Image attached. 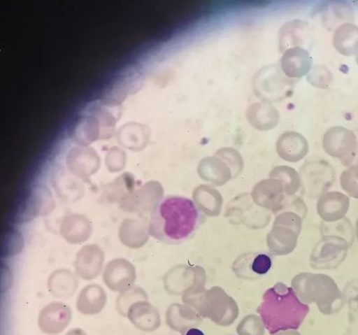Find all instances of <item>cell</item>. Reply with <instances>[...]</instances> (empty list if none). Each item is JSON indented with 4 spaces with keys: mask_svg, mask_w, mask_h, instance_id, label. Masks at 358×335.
Returning a JSON list of instances; mask_svg holds the SVG:
<instances>
[{
    "mask_svg": "<svg viewBox=\"0 0 358 335\" xmlns=\"http://www.w3.org/2000/svg\"><path fill=\"white\" fill-rule=\"evenodd\" d=\"M141 301H148L146 293L140 287H131L122 292L117 298V311L122 315L127 317L131 306L136 302Z\"/></svg>",
    "mask_w": 358,
    "mask_h": 335,
    "instance_id": "7402d4cb",
    "label": "cell"
},
{
    "mask_svg": "<svg viewBox=\"0 0 358 335\" xmlns=\"http://www.w3.org/2000/svg\"><path fill=\"white\" fill-rule=\"evenodd\" d=\"M50 294L58 299H67L74 295L78 282L69 270H57L52 273L48 283Z\"/></svg>",
    "mask_w": 358,
    "mask_h": 335,
    "instance_id": "ffe728a7",
    "label": "cell"
},
{
    "mask_svg": "<svg viewBox=\"0 0 358 335\" xmlns=\"http://www.w3.org/2000/svg\"><path fill=\"white\" fill-rule=\"evenodd\" d=\"M273 266L272 257L266 253H258L250 256V259L245 257L237 260L234 266V270L238 277L243 279H256L266 275Z\"/></svg>",
    "mask_w": 358,
    "mask_h": 335,
    "instance_id": "4fadbf2b",
    "label": "cell"
},
{
    "mask_svg": "<svg viewBox=\"0 0 358 335\" xmlns=\"http://www.w3.org/2000/svg\"><path fill=\"white\" fill-rule=\"evenodd\" d=\"M348 241L339 236H327L317 243L313 251L310 265L315 269L327 270L338 267L345 259Z\"/></svg>",
    "mask_w": 358,
    "mask_h": 335,
    "instance_id": "5b68a950",
    "label": "cell"
},
{
    "mask_svg": "<svg viewBox=\"0 0 358 335\" xmlns=\"http://www.w3.org/2000/svg\"><path fill=\"white\" fill-rule=\"evenodd\" d=\"M313 59L308 51L301 46L293 47L285 51L281 59L282 72L291 78H301L312 69Z\"/></svg>",
    "mask_w": 358,
    "mask_h": 335,
    "instance_id": "8fae6325",
    "label": "cell"
},
{
    "mask_svg": "<svg viewBox=\"0 0 358 335\" xmlns=\"http://www.w3.org/2000/svg\"><path fill=\"white\" fill-rule=\"evenodd\" d=\"M308 30V23L303 20H293L283 25L280 33L281 48L286 50L303 45Z\"/></svg>",
    "mask_w": 358,
    "mask_h": 335,
    "instance_id": "44dd1931",
    "label": "cell"
},
{
    "mask_svg": "<svg viewBox=\"0 0 358 335\" xmlns=\"http://www.w3.org/2000/svg\"><path fill=\"white\" fill-rule=\"evenodd\" d=\"M182 335H205L204 333L197 327L191 328L187 330Z\"/></svg>",
    "mask_w": 358,
    "mask_h": 335,
    "instance_id": "4316f807",
    "label": "cell"
},
{
    "mask_svg": "<svg viewBox=\"0 0 358 335\" xmlns=\"http://www.w3.org/2000/svg\"><path fill=\"white\" fill-rule=\"evenodd\" d=\"M127 317L136 328L143 332L156 331L162 325L159 311L148 301L134 304L129 308Z\"/></svg>",
    "mask_w": 358,
    "mask_h": 335,
    "instance_id": "7c38bea8",
    "label": "cell"
},
{
    "mask_svg": "<svg viewBox=\"0 0 358 335\" xmlns=\"http://www.w3.org/2000/svg\"><path fill=\"white\" fill-rule=\"evenodd\" d=\"M308 81L314 87L327 89L330 87L334 80L331 71L324 66H315L307 76Z\"/></svg>",
    "mask_w": 358,
    "mask_h": 335,
    "instance_id": "d4e9b609",
    "label": "cell"
},
{
    "mask_svg": "<svg viewBox=\"0 0 358 335\" xmlns=\"http://www.w3.org/2000/svg\"><path fill=\"white\" fill-rule=\"evenodd\" d=\"M66 335H87V334L80 328H75L69 331Z\"/></svg>",
    "mask_w": 358,
    "mask_h": 335,
    "instance_id": "83f0119b",
    "label": "cell"
},
{
    "mask_svg": "<svg viewBox=\"0 0 358 335\" xmlns=\"http://www.w3.org/2000/svg\"><path fill=\"white\" fill-rule=\"evenodd\" d=\"M103 280L110 290L122 293L132 287L136 280L135 268L123 259L111 261L106 266Z\"/></svg>",
    "mask_w": 358,
    "mask_h": 335,
    "instance_id": "ba28073f",
    "label": "cell"
},
{
    "mask_svg": "<svg viewBox=\"0 0 358 335\" xmlns=\"http://www.w3.org/2000/svg\"><path fill=\"white\" fill-rule=\"evenodd\" d=\"M275 335H302L299 332L294 329L282 331L277 333Z\"/></svg>",
    "mask_w": 358,
    "mask_h": 335,
    "instance_id": "f1b7e54d",
    "label": "cell"
},
{
    "mask_svg": "<svg viewBox=\"0 0 358 335\" xmlns=\"http://www.w3.org/2000/svg\"><path fill=\"white\" fill-rule=\"evenodd\" d=\"M278 150L283 157L290 162L303 159L308 153L309 145L306 138L295 132H287L281 137Z\"/></svg>",
    "mask_w": 358,
    "mask_h": 335,
    "instance_id": "ac0fdd59",
    "label": "cell"
},
{
    "mask_svg": "<svg viewBox=\"0 0 358 335\" xmlns=\"http://www.w3.org/2000/svg\"><path fill=\"white\" fill-rule=\"evenodd\" d=\"M203 318L186 304L173 303L166 313V322L172 330L183 334L187 330L201 325Z\"/></svg>",
    "mask_w": 358,
    "mask_h": 335,
    "instance_id": "30bf717a",
    "label": "cell"
},
{
    "mask_svg": "<svg viewBox=\"0 0 358 335\" xmlns=\"http://www.w3.org/2000/svg\"><path fill=\"white\" fill-rule=\"evenodd\" d=\"M265 326L261 318L249 315L244 318L236 327L238 335H264Z\"/></svg>",
    "mask_w": 358,
    "mask_h": 335,
    "instance_id": "cb8c5ba5",
    "label": "cell"
},
{
    "mask_svg": "<svg viewBox=\"0 0 358 335\" xmlns=\"http://www.w3.org/2000/svg\"><path fill=\"white\" fill-rule=\"evenodd\" d=\"M203 221V211L194 201L182 196H168L155 208L149 234L167 245H178L192 238Z\"/></svg>",
    "mask_w": 358,
    "mask_h": 335,
    "instance_id": "6da1fadb",
    "label": "cell"
},
{
    "mask_svg": "<svg viewBox=\"0 0 358 335\" xmlns=\"http://www.w3.org/2000/svg\"><path fill=\"white\" fill-rule=\"evenodd\" d=\"M324 21L327 26H335L338 23L351 20L353 16V10L348 3H335L330 4L329 7L325 9Z\"/></svg>",
    "mask_w": 358,
    "mask_h": 335,
    "instance_id": "603a6c76",
    "label": "cell"
},
{
    "mask_svg": "<svg viewBox=\"0 0 358 335\" xmlns=\"http://www.w3.org/2000/svg\"><path fill=\"white\" fill-rule=\"evenodd\" d=\"M310 186L313 197L324 194L335 180V171L331 165L324 161L313 162L308 165Z\"/></svg>",
    "mask_w": 358,
    "mask_h": 335,
    "instance_id": "2e32d148",
    "label": "cell"
},
{
    "mask_svg": "<svg viewBox=\"0 0 358 335\" xmlns=\"http://www.w3.org/2000/svg\"><path fill=\"white\" fill-rule=\"evenodd\" d=\"M72 319L71 309L63 302H52L44 307L38 317L41 331L48 335L63 332Z\"/></svg>",
    "mask_w": 358,
    "mask_h": 335,
    "instance_id": "52a82bcc",
    "label": "cell"
},
{
    "mask_svg": "<svg viewBox=\"0 0 358 335\" xmlns=\"http://www.w3.org/2000/svg\"><path fill=\"white\" fill-rule=\"evenodd\" d=\"M355 59H356V63L358 65V54L356 55Z\"/></svg>",
    "mask_w": 358,
    "mask_h": 335,
    "instance_id": "4dcf8cb0",
    "label": "cell"
},
{
    "mask_svg": "<svg viewBox=\"0 0 358 335\" xmlns=\"http://www.w3.org/2000/svg\"><path fill=\"white\" fill-rule=\"evenodd\" d=\"M356 232H357V240H358V220L357 221V223H356Z\"/></svg>",
    "mask_w": 358,
    "mask_h": 335,
    "instance_id": "f546056e",
    "label": "cell"
},
{
    "mask_svg": "<svg viewBox=\"0 0 358 335\" xmlns=\"http://www.w3.org/2000/svg\"><path fill=\"white\" fill-rule=\"evenodd\" d=\"M357 145L356 135L344 127H332L323 136L322 147L325 153L340 159L345 166L352 162Z\"/></svg>",
    "mask_w": 358,
    "mask_h": 335,
    "instance_id": "8992f818",
    "label": "cell"
},
{
    "mask_svg": "<svg viewBox=\"0 0 358 335\" xmlns=\"http://www.w3.org/2000/svg\"><path fill=\"white\" fill-rule=\"evenodd\" d=\"M246 116L250 123L257 129H272L279 121L280 113L268 102H257L248 109Z\"/></svg>",
    "mask_w": 358,
    "mask_h": 335,
    "instance_id": "e0dca14e",
    "label": "cell"
},
{
    "mask_svg": "<svg viewBox=\"0 0 358 335\" xmlns=\"http://www.w3.org/2000/svg\"><path fill=\"white\" fill-rule=\"evenodd\" d=\"M107 295L99 285H91L83 288L77 299L78 311L85 315H94L100 313L105 308Z\"/></svg>",
    "mask_w": 358,
    "mask_h": 335,
    "instance_id": "9a60e30c",
    "label": "cell"
},
{
    "mask_svg": "<svg viewBox=\"0 0 358 335\" xmlns=\"http://www.w3.org/2000/svg\"><path fill=\"white\" fill-rule=\"evenodd\" d=\"M182 300L203 318L222 327L231 325L240 315L236 301L220 287L195 290L185 294Z\"/></svg>",
    "mask_w": 358,
    "mask_h": 335,
    "instance_id": "277c9868",
    "label": "cell"
},
{
    "mask_svg": "<svg viewBox=\"0 0 358 335\" xmlns=\"http://www.w3.org/2000/svg\"><path fill=\"white\" fill-rule=\"evenodd\" d=\"M341 185L348 195L358 199V162L343 172Z\"/></svg>",
    "mask_w": 358,
    "mask_h": 335,
    "instance_id": "484cf974",
    "label": "cell"
},
{
    "mask_svg": "<svg viewBox=\"0 0 358 335\" xmlns=\"http://www.w3.org/2000/svg\"><path fill=\"white\" fill-rule=\"evenodd\" d=\"M104 255L101 250L94 248H85L80 251L75 262L78 275L85 280L96 278L102 269Z\"/></svg>",
    "mask_w": 358,
    "mask_h": 335,
    "instance_id": "5bb4252c",
    "label": "cell"
},
{
    "mask_svg": "<svg viewBox=\"0 0 358 335\" xmlns=\"http://www.w3.org/2000/svg\"><path fill=\"white\" fill-rule=\"evenodd\" d=\"M333 43L336 50L347 57L358 54V27L353 23H343L336 29Z\"/></svg>",
    "mask_w": 358,
    "mask_h": 335,
    "instance_id": "d6986e66",
    "label": "cell"
},
{
    "mask_svg": "<svg viewBox=\"0 0 358 335\" xmlns=\"http://www.w3.org/2000/svg\"><path fill=\"white\" fill-rule=\"evenodd\" d=\"M310 312L308 304L297 297L292 287L278 283L263 294L257 313L271 335L301 327Z\"/></svg>",
    "mask_w": 358,
    "mask_h": 335,
    "instance_id": "7a4b0ae2",
    "label": "cell"
},
{
    "mask_svg": "<svg viewBox=\"0 0 358 335\" xmlns=\"http://www.w3.org/2000/svg\"><path fill=\"white\" fill-rule=\"evenodd\" d=\"M291 287L302 302L315 304L323 315L336 314L343 308L345 301L338 285L323 273H299L294 278Z\"/></svg>",
    "mask_w": 358,
    "mask_h": 335,
    "instance_id": "3957f363",
    "label": "cell"
},
{
    "mask_svg": "<svg viewBox=\"0 0 358 335\" xmlns=\"http://www.w3.org/2000/svg\"><path fill=\"white\" fill-rule=\"evenodd\" d=\"M350 207V199L339 192L323 194L317 203V211L325 222L333 223L342 220Z\"/></svg>",
    "mask_w": 358,
    "mask_h": 335,
    "instance_id": "9c48e42d",
    "label": "cell"
}]
</instances>
